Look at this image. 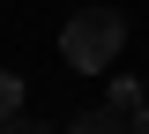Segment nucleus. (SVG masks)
<instances>
[{"label":"nucleus","mask_w":149,"mask_h":134,"mask_svg":"<svg viewBox=\"0 0 149 134\" xmlns=\"http://www.w3.org/2000/svg\"><path fill=\"white\" fill-rule=\"evenodd\" d=\"M119 45H127V15H119V8H82V15L60 30V52H67V67H82V75H104L112 60H119Z\"/></svg>","instance_id":"f257e3e1"},{"label":"nucleus","mask_w":149,"mask_h":134,"mask_svg":"<svg viewBox=\"0 0 149 134\" xmlns=\"http://www.w3.org/2000/svg\"><path fill=\"white\" fill-rule=\"evenodd\" d=\"M67 134H127V112H112V104H104V112H82Z\"/></svg>","instance_id":"f03ea898"},{"label":"nucleus","mask_w":149,"mask_h":134,"mask_svg":"<svg viewBox=\"0 0 149 134\" xmlns=\"http://www.w3.org/2000/svg\"><path fill=\"white\" fill-rule=\"evenodd\" d=\"M142 104H149V97H142V82H127V75H119V82H112V112H142Z\"/></svg>","instance_id":"7ed1b4c3"},{"label":"nucleus","mask_w":149,"mask_h":134,"mask_svg":"<svg viewBox=\"0 0 149 134\" xmlns=\"http://www.w3.org/2000/svg\"><path fill=\"white\" fill-rule=\"evenodd\" d=\"M15 112H22V75L0 67V119H15Z\"/></svg>","instance_id":"20e7f679"},{"label":"nucleus","mask_w":149,"mask_h":134,"mask_svg":"<svg viewBox=\"0 0 149 134\" xmlns=\"http://www.w3.org/2000/svg\"><path fill=\"white\" fill-rule=\"evenodd\" d=\"M0 134H45V127H37L30 112H15V119H0Z\"/></svg>","instance_id":"39448f33"},{"label":"nucleus","mask_w":149,"mask_h":134,"mask_svg":"<svg viewBox=\"0 0 149 134\" xmlns=\"http://www.w3.org/2000/svg\"><path fill=\"white\" fill-rule=\"evenodd\" d=\"M127 134H149V104H142V112H134V119H127Z\"/></svg>","instance_id":"423d86ee"}]
</instances>
